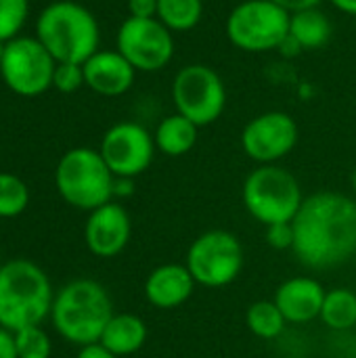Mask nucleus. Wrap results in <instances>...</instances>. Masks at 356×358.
<instances>
[{
  "label": "nucleus",
  "instance_id": "nucleus-1",
  "mask_svg": "<svg viewBox=\"0 0 356 358\" xmlns=\"http://www.w3.org/2000/svg\"><path fill=\"white\" fill-rule=\"evenodd\" d=\"M294 256L313 271H329L356 256V201L336 191L304 197L294 218Z\"/></svg>",
  "mask_w": 356,
  "mask_h": 358
},
{
  "label": "nucleus",
  "instance_id": "nucleus-2",
  "mask_svg": "<svg viewBox=\"0 0 356 358\" xmlns=\"http://www.w3.org/2000/svg\"><path fill=\"white\" fill-rule=\"evenodd\" d=\"M113 302L107 289L92 279H76L55 294L50 321L57 334L80 348L99 344L113 317Z\"/></svg>",
  "mask_w": 356,
  "mask_h": 358
},
{
  "label": "nucleus",
  "instance_id": "nucleus-3",
  "mask_svg": "<svg viewBox=\"0 0 356 358\" xmlns=\"http://www.w3.org/2000/svg\"><path fill=\"white\" fill-rule=\"evenodd\" d=\"M36 38L57 63H86L101 44L97 17L73 0L46 4L36 19Z\"/></svg>",
  "mask_w": 356,
  "mask_h": 358
},
{
  "label": "nucleus",
  "instance_id": "nucleus-4",
  "mask_svg": "<svg viewBox=\"0 0 356 358\" xmlns=\"http://www.w3.org/2000/svg\"><path fill=\"white\" fill-rule=\"evenodd\" d=\"M52 285L48 275L25 258H15L0 266V327L19 331L42 325L50 317Z\"/></svg>",
  "mask_w": 356,
  "mask_h": 358
},
{
  "label": "nucleus",
  "instance_id": "nucleus-5",
  "mask_svg": "<svg viewBox=\"0 0 356 358\" xmlns=\"http://www.w3.org/2000/svg\"><path fill=\"white\" fill-rule=\"evenodd\" d=\"M115 176L99 149L76 147L63 153L55 168V187L65 203L92 212L113 197Z\"/></svg>",
  "mask_w": 356,
  "mask_h": 358
},
{
  "label": "nucleus",
  "instance_id": "nucleus-6",
  "mask_svg": "<svg viewBox=\"0 0 356 358\" xmlns=\"http://www.w3.org/2000/svg\"><path fill=\"white\" fill-rule=\"evenodd\" d=\"M302 201L298 178L277 164L258 166L243 180V206L264 227L294 222Z\"/></svg>",
  "mask_w": 356,
  "mask_h": 358
},
{
  "label": "nucleus",
  "instance_id": "nucleus-7",
  "mask_svg": "<svg viewBox=\"0 0 356 358\" xmlns=\"http://www.w3.org/2000/svg\"><path fill=\"white\" fill-rule=\"evenodd\" d=\"M290 13L271 0H243L231 8L225 31L243 52L279 50L290 36Z\"/></svg>",
  "mask_w": 356,
  "mask_h": 358
},
{
  "label": "nucleus",
  "instance_id": "nucleus-8",
  "mask_svg": "<svg viewBox=\"0 0 356 358\" xmlns=\"http://www.w3.org/2000/svg\"><path fill=\"white\" fill-rule=\"evenodd\" d=\"M172 101L176 113L193 124L210 126L225 113L227 86L220 73L204 63H189L180 67L172 80Z\"/></svg>",
  "mask_w": 356,
  "mask_h": 358
},
{
  "label": "nucleus",
  "instance_id": "nucleus-9",
  "mask_svg": "<svg viewBox=\"0 0 356 358\" xmlns=\"http://www.w3.org/2000/svg\"><path fill=\"white\" fill-rule=\"evenodd\" d=\"M185 266L197 285L218 289L231 285L243 268V248L237 235L212 229L201 233L187 250Z\"/></svg>",
  "mask_w": 356,
  "mask_h": 358
},
{
  "label": "nucleus",
  "instance_id": "nucleus-10",
  "mask_svg": "<svg viewBox=\"0 0 356 358\" xmlns=\"http://www.w3.org/2000/svg\"><path fill=\"white\" fill-rule=\"evenodd\" d=\"M57 61L36 36H17L4 44L0 78L17 96H38L52 88Z\"/></svg>",
  "mask_w": 356,
  "mask_h": 358
},
{
  "label": "nucleus",
  "instance_id": "nucleus-11",
  "mask_svg": "<svg viewBox=\"0 0 356 358\" xmlns=\"http://www.w3.org/2000/svg\"><path fill=\"white\" fill-rule=\"evenodd\" d=\"M115 50L145 73L162 71L174 59V34L157 19L126 17L115 34Z\"/></svg>",
  "mask_w": 356,
  "mask_h": 358
},
{
  "label": "nucleus",
  "instance_id": "nucleus-12",
  "mask_svg": "<svg viewBox=\"0 0 356 358\" xmlns=\"http://www.w3.org/2000/svg\"><path fill=\"white\" fill-rule=\"evenodd\" d=\"M153 134L136 122H118L101 138L99 153L115 178H136L155 157Z\"/></svg>",
  "mask_w": 356,
  "mask_h": 358
},
{
  "label": "nucleus",
  "instance_id": "nucleus-13",
  "mask_svg": "<svg viewBox=\"0 0 356 358\" xmlns=\"http://www.w3.org/2000/svg\"><path fill=\"white\" fill-rule=\"evenodd\" d=\"M298 124L285 111H264L252 117L241 130L243 153L260 164H277L287 157L298 145Z\"/></svg>",
  "mask_w": 356,
  "mask_h": 358
},
{
  "label": "nucleus",
  "instance_id": "nucleus-14",
  "mask_svg": "<svg viewBox=\"0 0 356 358\" xmlns=\"http://www.w3.org/2000/svg\"><path fill=\"white\" fill-rule=\"evenodd\" d=\"M132 222L128 212L109 201L92 212H88V220L84 227V241L90 254L97 258H113L124 252L130 241Z\"/></svg>",
  "mask_w": 356,
  "mask_h": 358
},
{
  "label": "nucleus",
  "instance_id": "nucleus-15",
  "mask_svg": "<svg viewBox=\"0 0 356 358\" xmlns=\"http://www.w3.org/2000/svg\"><path fill=\"white\" fill-rule=\"evenodd\" d=\"M84 67L86 86L101 96H122L126 94L136 78V69L118 50H97Z\"/></svg>",
  "mask_w": 356,
  "mask_h": 358
},
{
  "label": "nucleus",
  "instance_id": "nucleus-16",
  "mask_svg": "<svg viewBox=\"0 0 356 358\" xmlns=\"http://www.w3.org/2000/svg\"><path fill=\"white\" fill-rule=\"evenodd\" d=\"M325 287L313 277H294L283 281L275 292V304L287 323L304 325L321 317Z\"/></svg>",
  "mask_w": 356,
  "mask_h": 358
},
{
  "label": "nucleus",
  "instance_id": "nucleus-17",
  "mask_svg": "<svg viewBox=\"0 0 356 358\" xmlns=\"http://www.w3.org/2000/svg\"><path fill=\"white\" fill-rule=\"evenodd\" d=\"M195 285L197 283L185 264H162L147 275L143 292L151 306L172 310L193 296Z\"/></svg>",
  "mask_w": 356,
  "mask_h": 358
},
{
  "label": "nucleus",
  "instance_id": "nucleus-18",
  "mask_svg": "<svg viewBox=\"0 0 356 358\" xmlns=\"http://www.w3.org/2000/svg\"><path fill=\"white\" fill-rule=\"evenodd\" d=\"M147 342V325L141 317L130 313L113 315L107 323L99 344L113 357H128L138 352Z\"/></svg>",
  "mask_w": 356,
  "mask_h": 358
},
{
  "label": "nucleus",
  "instance_id": "nucleus-19",
  "mask_svg": "<svg viewBox=\"0 0 356 358\" xmlns=\"http://www.w3.org/2000/svg\"><path fill=\"white\" fill-rule=\"evenodd\" d=\"M197 136H199V126L180 113L166 115L153 132L155 149L168 157L187 155L195 147Z\"/></svg>",
  "mask_w": 356,
  "mask_h": 358
},
{
  "label": "nucleus",
  "instance_id": "nucleus-20",
  "mask_svg": "<svg viewBox=\"0 0 356 358\" xmlns=\"http://www.w3.org/2000/svg\"><path fill=\"white\" fill-rule=\"evenodd\" d=\"M334 34L332 19L317 6L294 13L290 17V38L300 46V50L323 48Z\"/></svg>",
  "mask_w": 356,
  "mask_h": 358
},
{
  "label": "nucleus",
  "instance_id": "nucleus-21",
  "mask_svg": "<svg viewBox=\"0 0 356 358\" xmlns=\"http://www.w3.org/2000/svg\"><path fill=\"white\" fill-rule=\"evenodd\" d=\"M157 19L172 34L191 31L204 19V0H157Z\"/></svg>",
  "mask_w": 356,
  "mask_h": 358
},
{
  "label": "nucleus",
  "instance_id": "nucleus-22",
  "mask_svg": "<svg viewBox=\"0 0 356 358\" xmlns=\"http://www.w3.org/2000/svg\"><path fill=\"white\" fill-rule=\"evenodd\" d=\"M329 329L334 331H348L356 327V294L338 287L325 294L321 317H319Z\"/></svg>",
  "mask_w": 356,
  "mask_h": 358
},
{
  "label": "nucleus",
  "instance_id": "nucleus-23",
  "mask_svg": "<svg viewBox=\"0 0 356 358\" xmlns=\"http://www.w3.org/2000/svg\"><path fill=\"white\" fill-rule=\"evenodd\" d=\"M245 325L250 334H254L260 340H275L283 334L287 321L275 300H258L248 306L245 313Z\"/></svg>",
  "mask_w": 356,
  "mask_h": 358
},
{
  "label": "nucleus",
  "instance_id": "nucleus-24",
  "mask_svg": "<svg viewBox=\"0 0 356 358\" xmlns=\"http://www.w3.org/2000/svg\"><path fill=\"white\" fill-rule=\"evenodd\" d=\"M29 206V189L23 178L0 172V218H17Z\"/></svg>",
  "mask_w": 356,
  "mask_h": 358
},
{
  "label": "nucleus",
  "instance_id": "nucleus-25",
  "mask_svg": "<svg viewBox=\"0 0 356 358\" xmlns=\"http://www.w3.org/2000/svg\"><path fill=\"white\" fill-rule=\"evenodd\" d=\"M13 338H15L17 358H50L52 344L48 334L40 325L19 329L13 334Z\"/></svg>",
  "mask_w": 356,
  "mask_h": 358
},
{
  "label": "nucleus",
  "instance_id": "nucleus-26",
  "mask_svg": "<svg viewBox=\"0 0 356 358\" xmlns=\"http://www.w3.org/2000/svg\"><path fill=\"white\" fill-rule=\"evenodd\" d=\"M29 15V0H0V40L8 42L21 36Z\"/></svg>",
  "mask_w": 356,
  "mask_h": 358
},
{
  "label": "nucleus",
  "instance_id": "nucleus-27",
  "mask_svg": "<svg viewBox=\"0 0 356 358\" xmlns=\"http://www.w3.org/2000/svg\"><path fill=\"white\" fill-rule=\"evenodd\" d=\"M82 86H86V82H84V67L80 63H57L55 73H52L55 90L63 94H71L80 90Z\"/></svg>",
  "mask_w": 356,
  "mask_h": 358
},
{
  "label": "nucleus",
  "instance_id": "nucleus-28",
  "mask_svg": "<svg viewBox=\"0 0 356 358\" xmlns=\"http://www.w3.org/2000/svg\"><path fill=\"white\" fill-rule=\"evenodd\" d=\"M266 243L275 250H292L294 248V224L292 222H279L264 227Z\"/></svg>",
  "mask_w": 356,
  "mask_h": 358
},
{
  "label": "nucleus",
  "instance_id": "nucleus-29",
  "mask_svg": "<svg viewBox=\"0 0 356 358\" xmlns=\"http://www.w3.org/2000/svg\"><path fill=\"white\" fill-rule=\"evenodd\" d=\"M128 17H138V19L157 17V0H128Z\"/></svg>",
  "mask_w": 356,
  "mask_h": 358
},
{
  "label": "nucleus",
  "instance_id": "nucleus-30",
  "mask_svg": "<svg viewBox=\"0 0 356 358\" xmlns=\"http://www.w3.org/2000/svg\"><path fill=\"white\" fill-rule=\"evenodd\" d=\"M271 2L279 4V6L285 8L290 15H294V13L306 10V8H317L323 0H271Z\"/></svg>",
  "mask_w": 356,
  "mask_h": 358
},
{
  "label": "nucleus",
  "instance_id": "nucleus-31",
  "mask_svg": "<svg viewBox=\"0 0 356 358\" xmlns=\"http://www.w3.org/2000/svg\"><path fill=\"white\" fill-rule=\"evenodd\" d=\"M0 358H17L13 331H8L4 327H0Z\"/></svg>",
  "mask_w": 356,
  "mask_h": 358
},
{
  "label": "nucleus",
  "instance_id": "nucleus-32",
  "mask_svg": "<svg viewBox=\"0 0 356 358\" xmlns=\"http://www.w3.org/2000/svg\"><path fill=\"white\" fill-rule=\"evenodd\" d=\"M76 358H118L113 357L109 350H105L101 344H90V346H84V348H80V352H78V357Z\"/></svg>",
  "mask_w": 356,
  "mask_h": 358
},
{
  "label": "nucleus",
  "instance_id": "nucleus-33",
  "mask_svg": "<svg viewBox=\"0 0 356 358\" xmlns=\"http://www.w3.org/2000/svg\"><path fill=\"white\" fill-rule=\"evenodd\" d=\"M134 189V178H115V185H113V195H120V197H126L130 195Z\"/></svg>",
  "mask_w": 356,
  "mask_h": 358
},
{
  "label": "nucleus",
  "instance_id": "nucleus-34",
  "mask_svg": "<svg viewBox=\"0 0 356 358\" xmlns=\"http://www.w3.org/2000/svg\"><path fill=\"white\" fill-rule=\"evenodd\" d=\"M329 2H332L340 13L356 17V0H329Z\"/></svg>",
  "mask_w": 356,
  "mask_h": 358
},
{
  "label": "nucleus",
  "instance_id": "nucleus-35",
  "mask_svg": "<svg viewBox=\"0 0 356 358\" xmlns=\"http://www.w3.org/2000/svg\"><path fill=\"white\" fill-rule=\"evenodd\" d=\"M4 44H6V42L0 40V63H2V55H4Z\"/></svg>",
  "mask_w": 356,
  "mask_h": 358
},
{
  "label": "nucleus",
  "instance_id": "nucleus-36",
  "mask_svg": "<svg viewBox=\"0 0 356 358\" xmlns=\"http://www.w3.org/2000/svg\"><path fill=\"white\" fill-rule=\"evenodd\" d=\"M353 189H355V195H356V168H355V172H353Z\"/></svg>",
  "mask_w": 356,
  "mask_h": 358
},
{
  "label": "nucleus",
  "instance_id": "nucleus-37",
  "mask_svg": "<svg viewBox=\"0 0 356 358\" xmlns=\"http://www.w3.org/2000/svg\"><path fill=\"white\" fill-rule=\"evenodd\" d=\"M199 358H212V357H199Z\"/></svg>",
  "mask_w": 356,
  "mask_h": 358
},
{
  "label": "nucleus",
  "instance_id": "nucleus-38",
  "mask_svg": "<svg viewBox=\"0 0 356 358\" xmlns=\"http://www.w3.org/2000/svg\"><path fill=\"white\" fill-rule=\"evenodd\" d=\"M0 266H2V260H0Z\"/></svg>",
  "mask_w": 356,
  "mask_h": 358
},
{
  "label": "nucleus",
  "instance_id": "nucleus-39",
  "mask_svg": "<svg viewBox=\"0 0 356 358\" xmlns=\"http://www.w3.org/2000/svg\"><path fill=\"white\" fill-rule=\"evenodd\" d=\"M355 329H356V327H355Z\"/></svg>",
  "mask_w": 356,
  "mask_h": 358
}]
</instances>
